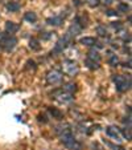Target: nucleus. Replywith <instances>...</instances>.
Listing matches in <instances>:
<instances>
[{
    "label": "nucleus",
    "mask_w": 132,
    "mask_h": 150,
    "mask_svg": "<svg viewBox=\"0 0 132 150\" xmlns=\"http://www.w3.org/2000/svg\"><path fill=\"white\" fill-rule=\"evenodd\" d=\"M73 1H74V4H75L77 7H79V6H81V0H73Z\"/></svg>",
    "instance_id": "nucleus-29"
},
{
    "label": "nucleus",
    "mask_w": 132,
    "mask_h": 150,
    "mask_svg": "<svg viewBox=\"0 0 132 150\" xmlns=\"http://www.w3.org/2000/svg\"><path fill=\"white\" fill-rule=\"evenodd\" d=\"M36 62L33 61V60H28L27 61V64H25V69L27 71H36Z\"/></svg>",
    "instance_id": "nucleus-21"
},
{
    "label": "nucleus",
    "mask_w": 132,
    "mask_h": 150,
    "mask_svg": "<svg viewBox=\"0 0 132 150\" xmlns=\"http://www.w3.org/2000/svg\"><path fill=\"white\" fill-rule=\"evenodd\" d=\"M61 89H64L65 92H68V93L73 94L74 92L77 91V85H75V84H71V82H69V84H65Z\"/></svg>",
    "instance_id": "nucleus-16"
},
{
    "label": "nucleus",
    "mask_w": 132,
    "mask_h": 150,
    "mask_svg": "<svg viewBox=\"0 0 132 150\" xmlns=\"http://www.w3.org/2000/svg\"><path fill=\"white\" fill-rule=\"evenodd\" d=\"M24 19H25L28 23L34 24L37 21V15L32 11H28V12H25V15H24Z\"/></svg>",
    "instance_id": "nucleus-13"
},
{
    "label": "nucleus",
    "mask_w": 132,
    "mask_h": 150,
    "mask_svg": "<svg viewBox=\"0 0 132 150\" xmlns=\"http://www.w3.org/2000/svg\"><path fill=\"white\" fill-rule=\"evenodd\" d=\"M95 29H96V33H98L101 37H107L108 36V32H107V29H106V27L104 25H98Z\"/></svg>",
    "instance_id": "nucleus-20"
},
{
    "label": "nucleus",
    "mask_w": 132,
    "mask_h": 150,
    "mask_svg": "<svg viewBox=\"0 0 132 150\" xmlns=\"http://www.w3.org/2000/svg\"><path fill=\"white\" fill-rule=\"evenodd\" d=\"M19 28H20V25L16 23H13V21H7L6 23V32L9 35L16 33V32L19 31Z\"/></svg>",
    "instance_id": "nucleus-12"
},
{
    "label": "nucleus",
    "mask_w": 132,
    "mask_h": 150,
    "mask_svg": "<svg viewBox=\"0 0 132 150\" xmlns=\"http://www.w3.org/2000/svg\"><path fill=\"white\" fill-rule=\"evenodd\" d=\"M7 9L11 12H17L20 9V4L17 3V1H9V3L7 4Z\"/></svg>",
    "instance_id": "nucleus-18"
},
{
    "label": "nucleus",
    "mask_w": 132,
    "mask_h": 150,
    "mask_svg": "<svg viewBox=\"0 0 132 150\" xmlns=\"http://www.w3.org/2000/svg\"><path fill=\"white\" fill-rule=\"evenodd\" d=\"M107 16H118V12L116 11H112V9H108V11L106 12Z\"/></svg>",
    "instance_id": "nucleus-26"
},
{
    "label": "nucleus",
    "mask_w": 132,
    "mask_h": 150,
    "mask_svg": "<svg viewBox=\"0 0 132 150\" xmlns=\"http://www.w3.org/2000/svg\"><path fill=\"white\" fill-rule=\"evenodd\" d=\"M64 20H65V16H62V15H59V16L48 17V19H46V23H48L49 25H53V27H59L62 23H64Z\"/></svg>",
    "instance_id": "nucleus-9"
},
{
    "label": "nucleus",
    "mask_w": 132,
    "mask_h": 150,
    "mask_svg": "<svg viewBox=\"0 0 132 150\" xmlns=\"http://www.w3.org/2000/svg\"><path fill=\"white\" fill-rule=\"evenodd\" d=\"M52 96H53L56 100H58L59 102H69V101H71V98H73V94L65 92L64 89H57V91H54L53 93H52Z\"/></svg>",
    "instance_id": "nucleus-7"
},
{
    "label": "nucleus",
    "mask_w": 132,
    "mask_h": 150,
    "mask_svg": "<svg viewBox=\"0 0 132 150\" xmlns=\"http://www.w3.org/2000/svg\"><path fill=\"white\" fill-rule=\"evenodd\" d=\"M56 132L58 134L61 142L68 147L69 150H82V146L78 141L75 139V137L73 136V132L70 129L69 124H61L56 127Z\"/></svg>",
    "instance_id": "nucleus-1"
},
{
    "label": "nucleus",
    "mask_w": 132,
    "mask_h": 150,
    "mask_svg": "<svg viewBox=\"0 0 132 150\" xmlns=\"http://www.w3.org/2000/svg\"><path fill=\"white\" fill-rule=\"evenodd\" d=\"M112 81L115 84V88L118 92L123 93V92L129 91V86H131V80L127 79L126 76H122V74H115L112 77Z\"/></svg>",
    "instance_id": "nucleus-3"
},
{
    "label": "nucleus",
    "mask_w": 132,
    "mask_h": 150,
    "mask_svg": "<svg viewBox=\"0 0 132 150\" xmlns=\"http://www.w3.org/2000/svg\"><path fill=\"white\" fill-rule=\"evenodd\" d=\"M107 61H108V64L111 67H116L119 64L118 56H116L115 53H112V52H108V59H107Z\"/></svg>",
    "instance_id": "nucleus-14"
},
{
    "label": "nucleus",
    "mask_w": 132,
    "mask_h": 150,
    "mask_svg": "<svg viewBox=\"0 0 132 150\" xmlns=\"http://www.w3.org/2000/svg\"><path fill=\"white\" fill-rule=\"evenodd\" d=\"M70 41H71L70 37H69L68 35H65V37H61V39L56 42V47H54V49L52 51V53L58 54V53H61V52H64L65 49H66V47L70 44Z\"/></svg>",
    "instance_id": "nucleus-4"
},
{
    "label": "nucleus",
    "mask_w": 132,
    "mask_h": 150,
    "mask_svg": "<svg viewBox=\"0 0 132 150\" xmlns=\"http://www.w3.org/2000/svg\"><path fill=\"white\" fill-rule=\"evenodd\" d=\"M85 65H86L89 69H91V71H95V69L99 68L98 62H94V61H91V60H89V59L85 60Z\"/></svg>",
    "instance_id": "nucleus-19"
},
{
    "label": "nucleus",
    "mask_w": 132,
    "mask_h": 150,
    "mask_svg": "<svg viewBox=\"0 0 132 150\" xmlns=\"http://www.w3.org/2000/svg\"><path fill=\"white\" fill-rule=\"evenodd\" d=\"M129 11V6L126 3H119L118 4V12H128Z\"/></svg>",
    "instance_id": "nucleus-22"
},
{
    "label": "nucleus",
    "mask_w": 132,
    "mask_h": 150,
    "mask_svg": "<svg viewBox=\"0 0 132 150\" xmlns=\"http://www.w3.org/2000/svg\"><path fill=\"white\" fill-rule=\"evenodd\" d=\"M41 37H42V40H48V39H50V37H52V32H44V33L41 35Z\"/></svg>",
    "instance_id": "nucleus-25"
},
{
    "label": "nucleus",
    "mask_w": 132,
    "mask_h": 150,
    "mask_svg": "<svg viewBox=\"0 0 132 150\" xmlns=\"http://www.w3.org/2000/svg\"><path fill=\"white\" fill-rule=\"evenodd\" d=\"M29 47H31L32 51H40V49H41V44H40V41L37 39H34V37L31 39V41H29Z\"/></svg>",
    "instance_id": "nucleus-15"
},
{
    "label": "nucleus",
    "mask_w": 132,
    "mask_h": 150,
    "mask_svg": "<svg viewBox=\"0 0 132 150\" xmlns=\"http://www.w3.org/2000/svg\"><path fill=\"white\" fill-rule=\"evenodd\" d=\"M107 145H108L112 150H126L123 146H119V145H112V144H110V142H107Z\"/></svg>",
    "instance_id": "nucleus-24"
},
{
    "label": "nucleus",
    "mask_w": 132,
    "mask_h": 150,
    "mask_svg": "<svg viewBox=\"0 0 132 150\" xmlns=\"http://www.w3.org/2000/svg\"><path fill=\"white\" fill-rule=\"evenodd\" d=\"M112 27H114V28H115V29H118V31H119V29H122V28H123V25H122V23H119V21H118V23H112Z\"/></svg>",
    "instance_id": "nucleus-27"
},
{
    "label": "nucleus",
    "mask_w": 132,
    "mask_h": 150,
    "mask_svg": "<svg viewBox=\"0 0 132 150\" xmlns=\"http://www.w3.org/2000/svg\"><path fill=\"white\" fill-rule=\"evenodd\" d=\"M62 65H64V71L69 76H75L78 73V65H77V62L73 61V60H65Z\"/></svg>",
    "instance_id": "nucleus-6"
},
{
    "label": "nucleus",
    "mask_w": 132,
    "mask_h": 150,
    "mask_svg": "<svg viewBox=\"0 0 132 150\" xmlns=\"http://www.w3.org/2000/svg\"><path fill=\"white\" fill-rule=\"evenodd\" d=\"M86 59H89V60H91V61H94V62H101V60H102V57H101V54H99V52L98 51H95V49H90V51L87 52V57Z\"/></svg>",
    "instance_id": "nucleus-11"
},
{
    "label": "nucleus",
    "mask_w": 132,
    "mask_h": 150,
    "mask_svg": "<svg viewBox=\"0 0 132 150\" xmlns=\"http://www.w3.org/2000/svg\"><path fill=\"white\" fill-rule=\"evenodd\" d=\"M106 134L111 138H114L115 141H120L122 137H120V133H119L118 127H114V126H107L106 127Z\"/></svg>",
    "instance_id": "nucleus-8"
},
{
    "label": "nucleus",
    "mask_w": 132,
    "mask_h": 150,
    "mask_svg": "<svg viewBox=\"0 0 132 150\" xmlns=\"http://www.w3.org/2000/svg\"><path fill=\"white\" fill-rule=\"evenodd\" d=\"M38 121H42V122H48V120L45 118V116H44V114H42V116H41V114H40V116H38Z\"/></svg>",
    "instance_id": "nucleus-28"
},
{
    "label": "nucleus",
    "mask_w": 132,
    "mask_h": 150,
    "mask_svg": "<svg viewBox=\"0 0 132 150\" xmlns=\"http://www.w3.org/2000/svg\"><path fill=\"white\" fill-rule=\"evenodd\" d=\"M49 110V113L53 116V118H58V120H61L62 117H64V113H62L61 110H58V109H56V108H49L48 109Z\"/></svg>",
    "instance_id": "nucleus-17"
},
{
    "label": "nucleus",
    "mask_w": 132,
    "mask_h": 150,
    "mask_svg": "<svg viewBox=\"0 0 132 150\" xmlns=\"http://www.w3.org/2000/svg\"><path fill=\"white\" fill-rule=\"evenodd\" d=\"M62 79H64V74H62L59 71H56V69L48 72V74H46V82H48L49 85L58 84V82L62 81Z\"/></svg>",
    "instance_id": "nucleus-5"
},
{
    "label": "nucleus",
    "mask_w": 132,
    "mask_h": 150,
    "mask_svg": "<svg viewBox=\"0 0 132 150\" xmlns=\"http://www.w3.org/2000/svg\"><path fill=\"white\" fill-rule=\"evenodd\" d=\"M89 6L91 7V8H95V7L99 6V3H101V0H85Z\"/></svg>",
    "instance_id": "nucleus-23"
},
{
    "label": "nucleus",
    "mask_w": 132,
    "mask_h": 150,
    "mask_svg": "<svg viewBox=\"0 0 132 150\" xmlns=\"http://www.w3.org/2000/svg\"><path fill=\"white\" fill-rule=\"evenodd\" d=\"M79 42H81V44H83V45H89V47H93V45H98L99 48H102V44L101 42H98L96 41V39H94V37H82L81 40H79Z\"/></svg>",
    "instance_id": "nucleus-10"
},
{
    "label": "nucleus",
    "mask_w": 132,
    "mask_h": 150,
    "mask_svg": "<svg viewBox=\"0 0 132 150\" xmlns=\"http://www.w3.org/2000/svg\"><path fill=\"white\" fill-rule=\"evenodd\" d=\"M17 44V39L13 35H9L7 32L0 33V47L6 51H12Z\"/></svg>",
    "instance_id": "nucleus-2"
}]
</instances>
